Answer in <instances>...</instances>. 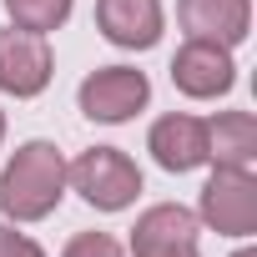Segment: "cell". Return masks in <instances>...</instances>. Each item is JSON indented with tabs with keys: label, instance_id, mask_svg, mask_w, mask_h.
I'll use <instances>...</instances> for the list:
<instances>
[{
	"label": "cell",
	"instance_id": "6da1fadb",
	"mask_svg": "<svg viewBox=\"0 0 257 257\" xmlns=\"http://www.w3.org/2000/svg\"><path fill=\"white\" fill-rule=\"evenodd\" d=\"M66 197V157L51 142H26L0 172V212L11 222H41Z\"/></svg>",
	"mask_w": 257,
	"mask_h": 257
},
{
	"label": "cell",
	"instance_id": "7a4b0ae2",
	"mask_svg": "<svg viewBox=\"0 0 257 257\" xmlns=\"http://www.w3.org/2000/svg\"><path fill=\"white\" fill-rule=\"evenodd\" d=\"M66 182L96 207V212H121V207H132L137 192H142V172L137 162L116 152V147H91L81 152L71 167H66Z\"/></svg>",
	"mask_w": 257,
	"mask_h": 257
},
{
	"label": "cell",
	"instance_id": "3957f363",
	"mask_svg": "<svg viewBox=\"0 0 257 257\" xmlns=\"http://www.w3.org/2000/svg\"><path fill=\"white\" fill-rule=\"evenodd\" d=\"M202 222L222 237H252L257 232V182L252 172L237 167H217L202 187Z\"/></svg>",
	"mask_w": 257,
	"mask_h": 257
},
{
	"label": "cell",
	"instance_id": "277c9868",
	"mask_svg": "<svg viewBox=\"0 0 257 257\" xmlns=\"http://www.w3.org/2000/svg\"><path fill=\"white\" fill-rule=\"evenodd\" d=\"M76 101H81V111H86L91 121L116 126V121H132V116L152 101V81H147L142 71H132V66H101V71H91V76L81 81Z\"/></svg>",
	"mask_w": 257,
	"mask_h": 257
},
{
	"label": "cell",
	"instance_id": "5b68a950",
	"mask_svg": "<svg viewBox=\"0 0 257 257\" xmlns=\"http://www.w3.org/2000/svg\"><path fill=\"white\" fill-rule=\"evenodd\" d=\"M51 86V46L36 31H0V91L6 96H41Z\"/></svg>",
	"mask_w": 257,
	"mask_h": 257
},
{
	"label": "cell",
	"instance_id": "8992f818",
	"mask_svg": "<svg viewBox=\"0 0 257 257\" xmlns=\"http://www.w3.org/2000/svg\"><path fill=\"white\" fill-rule=\"evenodd\" d=\"M237 81V66H232V51L227 46H212V41H187L177 56H172V86L192 101H212V96H227Z\"/></svg>",
	"mask_w": 257,
	"mask_h": 257
},
{
	"label": "cell",
	"instance_id": "52a82bcc",
	"mask_svg": "<svg viewBox=\"0 0 257 257\" xmlns=\"http://www.w3.org/2000/svg\"><path fill=\"white\" fill-rule=\"evenodd\" d=\"M177 21L187 31V41H212V46H237L247 41L252 26V0H182Z\"/></svg>",
	"mask_w": 257,
	"mask_h": 257
},
{
	"label": "cell",
	"instance_id": "ba28073f",
	"mask_svg": "<svg viewBox=\"0 0 257 257\" xmlns=\"http://www.w3.org/2000/svg\"><path fill=\"white\" fill-rule=\"evenodd\" d=\"M96 26L121 51H147L162 41V0H96Z\"/></svg>",
	"mask_w": 257,
	"mask_h": 257
},
{
	"label": "cell",
	"instance_id": "9c48e42d",
	"mask_svg": "<svg viewBox=\"0 0 257 257\" xmlns=\"http://www.w3.org/2000/svg\"><path fill=\"white\" fill-rule=\"evenodd\" d=\"M182 247H197V212L177 207V202H162L152 212L137 217L132 227V257H172Z\"/></svg>",
	"mask_w": 257,
	"mask_h": 257
},
{
	"label": "cell",
	"instance_id": "30bf717a",
	"mask_svg": "<svg viewBox=\"0 0 257 257\" xmlns=\"http://www.w3.org/2000/svg\"><path fill=\"white\" fill-rule=\"evenodd\" d=\"M147 147H152L157 167H167V172H197L207 162V121L172 111V116H162L152 126Z\"/></svg>",
	"mask_w": 257,
	"mask_h": 257
},
{
	"label": "cell",
	"instance_id": "8fae6325",
	"mask_svg": "<svg viewBox=\"0 0 257 257\" xmlns=\"http://www.w3.org/2000/svg\"><path fill=\"white\" fill-rule=\"evenodd\" d=\"M207 162L237 167V172L257 162V121L247 111H222L217 121H207Z\"/></svg>",
	"mask_w": 257,
	"mask_h": 257
},
{
	"label": "cell",
	"instance_id": "7c38bea8",
	"mask_svg": "<svg viewBox=\"0 0 257 257\" xmlns=\"http://www.w3.org/2000/svg\"><path fill=\"white\" fill-rule=\"evenodd\" d=\"M6 11H11V21H16L21 31H36V36H46V31L66 26V16H71V0H6Z\"/></svg>",
	"mask_w": 257,
	"mask_h": 257
},
{
	"label": "cell",
	"instance_id": "4fadbf2b",
	"mask_svg": "<svg viewBox=\"0 0 257 257\" xmlns=\"http://www.w3.org/2000/svg\"><path fill=\"white\" fill-rule=\"evenodd\" d=\"M61 257H121V247H116V237H106V232H81V237L66 242Z\"/></svg>",
	"mask_w": 257,
	"mask_h": 257
},
{
	"label": "cell",
	"instance_id": "5bb4252c",
	"mask_svg": "<svg viewBox=\"0 0 257 257\" xmlns=\"http://www.w3.org/2000/svg\"><path fill=\"white\" fill-rule=\"evenodd\" d=\"M0 257H46L26 232H16V227H6V222H0Z\"/></svg>",
	"mask_w": 257,
	"mask_h": 257
},
{
	"label": "cell",
	"instance_id": "9a60e30c",
	"mask_svg": "<svg viewBox=\"0 0 257 257\" xmlns=\"http://www.w3.org/2000/svg\"><path fill=\"white\" fill-rule=\"evenodd\" d=\"M172 257H197V247H182V252H172Z\"/></svg>",
	"mask_w": 257,
	"mask_h": 257
},
{
	"label": "cell",
	"instance_id": "2e32d148",
	"mask_svg": "<svg viewBox=\"0 0 257 257\" xmlns=\"http://www.w3.org/2000/svg\"><path fill=\"white\" fill-rule=\"evenodd\" d=\"M232 257H257V252H252V247H242V252H232Z\"/></svg>",
	"mask_w": 257,
	"mask_h": 257
},
{
	"label": "cell",
	"instance_id": "e0dca14e",
	"mask_svg": "<svg viewBox=\"0 0 257 257\" xmlns=\"http://www.w3.org/2000/svg\"><path fill=\"white\" fill-rule=\"evenodd\" d=\"M0 137H6V111H0Z\"/></svg>",
	"mask_w": 257,
	"mask_h": 257
}]
</instances>
